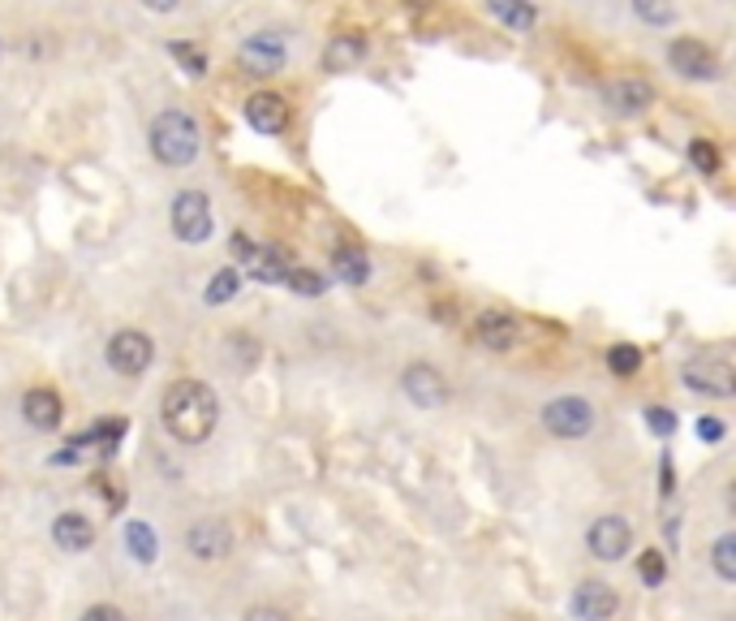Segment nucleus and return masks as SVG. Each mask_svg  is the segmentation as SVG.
<instances>
[{
  "mask_svg": "<svg viewBox=\"0 0 736 621\" xmlns=\"http://www.w3.org/2000/svg\"><path fill=\"white\" fill-rule=\"evenodd\" d=\"M697 436L715 445V440H724V423L719 418H697Z\"/></svg>",
  "mask_w": 736,
  "mask_h": 621,
  "instance_id": "nucleus-34",
  "label": "nucleus"
},
{
  "mask_svg": "<svg viewBox=\"0 0 736 621\" xmlns=\"http://www.w3.org/2000/svg\"><path fill=\"white\" fill-rule=\"evenodd\" d=\"M155 359V341L139 328H121L112 341H108V367L121 371V375H143Z\"/></svg>",
  "mask_w": 736,
  "mask_h": 621,
  "instance_id": "nucleus-5",
  "label": "nucleus"
},
{
  "mask_svg": "<svg viewBox=\"0 0 736 621\" xmlns=\"http://www.w3.org/2000/svg\"><path fill=\"white\" fill-rule=\"evenodd\" d=\"M238 290H242V272H238V268H220V272H211L202 298H207V307H220V303L238 298Z\"/></svg>",
  "mask_w": 736,
  "mask_h": 621,
  "instance_id": "nucleus-23",
  "label": "nucleus"
},
{
  "mask_svg": "<svg viewBox=\"0 0 736 621\" xmlns=\"http://www.w3.org/2000/svg\"><path fill=\"white\" fill-rule=\"evenodd\" d=\"M646 427H650L655 436H672V427H677V414L663 411V406H650V411H646Z\"/></svg>",
  "mask_w": 736,
  "mask_h": 621,
  "instance_id": "nucleus-31",
  "label": "nucleus"
},
{
  "mask_svg": "<svg viewBox=\"0 0 736 621\" xmlns=\"http://www.w3.org/2000/svg\"><path fill=\"white\" fill-rule=\"evenodd\" d=\"M233 255L242 259V268L254 276V281H263V285H285L289 263H285L281 251H272V247H254L245 233H233Z\"/></svg>",
  "mask_w": 736,
  "mask_h": 621,
  "instance_id": "nucleus-11",
  "label": "nucleus"
},
{
  "mask_svg": "<svg viewBox=\"0 0 736 621\" xmlns=\"http://www.w3.org/2000/svg\"><path fill=\"white\" fill-rule=\"evenodd\" d=\"M168 52H173V56H177V61H182V65H186L195 78H202V74H207V56H202L195 44H168Z\"/></svg>",
  "mask_w": 736,
  "mask_h": 621,
  "instance_id": "nucleus-30",
  "label": "nucleus"
},
{
  "mask_svg": "<svg viewBox=\"0 0 736 621\" xmlns=\"http://www.w3.org/2000/svg\"><path fill=\"white\" fill-rule=\"evenodd\" d=\"M634 13L646 26H668L677 18V4L672 0H634Z\"/></svg>",
  "mask_w": 736,
  "mask_h": 621,
  "instance_id": "nucleus-27",
  "label": "nucleus"
},
{
  "mask_svg": "<svg viewBox=\"0 0 736 621\" xmlns=\"http://www.w3.org/2000/svg\"><path fill=\"white\" fill-rule=\"evenodd\" d=\"M198 148H202V134H198V121L182 108H168L151 121V152L160 164L168 168H186L198 160Z\"/></svg>",
  "mask_w": 736,
  "mask_h": 621,
  "instance_id": "nucleus-2",
  "label": "nucleus"
},
{
  "mask_svg": "<svg viewBox=\"0 0 736 621\" xmlns=\"http://www.w3.org/2000/svg\"><path fill=\"white\" fill-rule=\"evenodd\" d=\"M569 609H573L578 621H612L616 609H620V600H616V591L607 582H578Z\"/></svg>",
  "mask_w": 736,
  "mask_h": 621,
  "instance_id": "nucleus-13",
  "label": "nucleus"
},
{
  "mask_svg": "<svg viewBox=\"0 0 736 621\" xmlns=\"http://www.w3.org/2000/svg\"><path fill=\"white\" fill-rule=\"evenodd\" d=\"M681 380H685L693 393H706V397H733L736 393V371H733V362L728 359H693V362H685Z\"/></svg>",
  "mask_w": 736,
  "mask_h": 621,
  "instance_id": "nucleus-9",
  "label": "nucleus"
},
{
  "mask_svg": "<svg viewBox=\"0 0 736 621\" xmlns=\"http://www.w3.org/2000/svg\"><path fill=\"white\" fill-rule=\"evenodd\" d=\"M400 389H405V397L418 411H440L443 402H448V380L440 375V367H431V362H409L405 375H400Z\"/></svg>",
  "mask_w": 736,
  "mask_h": 621,
  "instance_id": "nucleus-7",
  "label": "nucleus"
},
{
  "mask_svg": "<svg viewBox=\"0 0 736 621\" xmlns=\"http://www.w3.org/2000/svg\"><path fill=\"white\" fill-rule=\"evenodd\" d=\"M641 367V350L638 346H629V341H620V346H612L607 350V371L612 375H620V380H634Z\"/></svg>",
  "mask_w": 736,
  "mask_h": 621,
  "instance_id": "nucleus-24",
  "label": "nucleus"
},
{
  "mask_svg": "<svg viewBox=\"0 0 736 621\" xmlns=\"http://www.w3.org/2000/svg\"><path fill=\"white\" fill-rule=\"evenodd\" d=\"M52 540H56L61 553H87L96 544V522L87 514H78V510H65L52 522Z\"/></svg>",
  "mask_w": 736,
  "mask_h": 621,
  "instance_id": "nucleus-15",
  "label": "nucleus"
},
{
  "mask_svg": "<svg viewBox=\"0 0 736 621\" xmlns=\"http://www.w3.org/2000/svg\"><path fill=\"white\" fill-rule=\"evenodd\" d=\"M689 160H693L697 173H719V152H715V143H706V139H693V143H689Z\"/></svg>",
  "mask_w": 736,
  "mask_h": 621,
  "instance_id": "nucleus-28",
  "label": "nucleus"
},
{
  "mask_svg": "<svg viewBox=\"0 0 736 621\" xmlns=\"http://www.w3.org/2000/svg\"><path fill=\"white\" fill-rule=\"evenodd\" d=\"M603 96L616 112H646L655 103V87L646 78H616V83H607Z\"/></svg>",
  "mask_w": 736,
  "mask_h": 621,
  "instance_id": "nucleus-18",
  "label": "nucleus"
},
{
  "mask_svg": "<svg viewBox=\"0 0 736 621\" xmlns=\"http://www.w3.org/2000/svg\"><path fill=\"white\" fill-rule=\"evenodd\" d=\"M186 544H190L198 562H224L233 553V526L224 518H198L190 535H186Z\"/></svg>",
  "mask_w": 736,
  "mask_h": 621,
  "instance_id": "nucleus-12",
  "label": "nucleus"
},
{
  "mask_svg": "<svg viewBox=\"0 0 736 621\" xmlns=\"http://www.w3.org/2000/svg\"><path fill=\"white\" fill-rule=\"evenodd\" d=\"M22 414H26V423H31L35 432H56L61 418H65L61 393H52V389H31V393L22 397Z\"/></svg>",
  "mask_w": 736,
  "mask_h": 621,
  "instance_id": "nucleus-17",
  "label": "nucleus"
},
{
  "mask_svg": "<svg viewBox=\"0 0 736 621\" xmlns=\"http://www.w3.org/2000/svg\"><path fill=\"white\" fill-rule=\"evenodd\" d=\"M285 61H289V48H285V40L276 31H259V35H250L242 48H238V65H242L245 74H259V78L281 74Z\"/></svg>",
  "mask_w": 736,
  "mask_h": 621,
  "instance_id": "nucleus-6",
  "label": "nucleus"
},
{
  "mask_svg": "<svg viewBox=\"0 0 736 621\" xmlns=\"http://www.w3.org/2000/svg\"><path fill=\"white\" fill-rule=\"evenodd\" d=\"M586 544L598 562H620V557L629 553V544H634V526L620 514H603L590 522Z\"/></svg>",
  "mask_w": 736,
  "mask_h": 621,
  "instance_id": "nucleus-8",
  "label": "nucleus"
},
{
  "mask_svg": "<svg viewBox=\"0 0 736 621\" xmlns=\"http://www.w3.org/2000/svg\"><path fill=\"white\" fill-rule=\"evenodd\" d=\"M125 548H130V557L143 562V566H151V562L160 557V540H155V531H151L147 522H125Z\"/></svg>",
  "mask_w": 736,
  "mask_h": 621,
  "instance_id": "nucleus-22",
  "label": "nucleus"
},
{
  "mask_svg": "<svg viewBox=\"0 0 736 621\" xmlns=\"http://www.w3.org/2000/svg\"><path fill=\"white\" fill-rule=\"evenodd\" d=\"M362 56H366V40H362V35H337V40L323 48V65H328L332 74H341V69H353Z\"/></svg>",
  "mask_w": 736,
  "mask_h": 621,
  "instance_id": "nucleus-19",
  "label": "nucleus"
},
{
  "mask_svg": "<svg viewBox=\"0 0 736 621\" xmlns=\"http://www.w3.org/2000/svg\"><path fill=\"white\" fill-rule=\"evenodd\" d=\"M285 285H289L294 294H301V298H319V294L328 290V276H319L315 268H289V272H285Z\"/></svg>",
  "mask_w": 736,
  "mask_h": 621,
  "instance_id": "nucleus-25",
  "label": "nucleus"
},
{
  "mask_svg": "<svg viewBox=\"0 0 736 621\" xmlns=\"http://www.w3.org/2000/svg\"><path fill=\"white\" fill-rule=\"evenodd\" d=\"M711 566L724 582H736V535H719L711 544Z\"/></svg>",
  "mask_w": 736,
  "mask_h": 621,
  "instance_id": "nucleus-26",
  "label": "nucleus"
},
{
  "mask_svg": "<svg viewBox=\"0 0 736 621\" xmlns=\"http://www.w3.org/2000/svg\"><path fill=\"white\" fill-rule=\"evenodd\" d=\"M160 418H164L173 440L202 445L220 423V402L202 380H177L160 402Z\"/></svg>",
  "mask_w": 736,
  "mask_h": 621,
  "instance_id": "nucleus-1",
  "label": "nucleus"
},
{
  "mask_svg": "<svg viewBox=\"0 0 736 621\" xmlns=\"http://www.w3.org/2000/svg\"><path fill=\"white\" fill-rule=\"evenodd\" d=\"M638 569H641V582H646V587H659V582L668 578V566H663V553H641Z\"/></svg>",
  "mask_w": 736,
  "mask_h": 621,
  "instance_id": "nucleus-29",
  "label": "nucleus"
},
{
  "mask_svg": "<svg viewBox=\"0 0 736 621\" xmlns=\"http://www.w3.org/2000/svg\"><path fill=\"white\" fill-rule=\"evenodd\" d=\"M245 621H294L285 609H272V604H259V609H250L245 613Z\"/></svg>",
  "mask_w": 736,
  "mask_h": 621,
  "instance_id": "nucleus-33",
  "label": "nucleus"
},
{
  "mask_svg": "<svg viewBox=\"0 0 736 621\" xmlns=\"http://www.w3.org/2000/svg\"><path fill=\"white\" fill-rule=\"evenodd\" d=\"M143 4H147L151 13H173V9L182 4V0H143Z\"/></svg>",
  "mask_w": 736,
  "mask_h": 621,
  "instance_id": "nucleus-35",
  "label": "nucleus"
},
{
  "mask_svg": "<svg viewBox=\"0 0 736 621\" xmlns=\"http://www.w3.org/2000/svg\"><path fill=\"white\" fill-rule=\"evenodd\" d=\"M245 121L259 130V134H281L289 126V103L281 100L276 91H259L245 100Z\"/></svg>",
  "mask_w": 736,
  "mask_h": 621,
  "instance_id": "nucleus-16",
  "label": "nucleus"
},
{
  "mask_svg": "<svg viewBox=\"0 0 736 621\" xmlns=\"http://www.w3.org/2000/svg\"><path fill=\"white\" fill-rule=\"evenodd\" d=\"M542 427L560 440H582L594 427V406L586 397H556L542 406Z\"/></svg>",
  "mask_w": 736,
  "mask_h": 621,
  "instance_id": "nucleus-3",
  "label": "nucleus"
},
{
  "mask_svg": "<svg viewBox=\"0 0 736 621\" xmlns=\"http://www.w3.org/2000/svg\"><path fill=\"white\" fill-rule=\"evenodd\" d=\"M173 233L186 247H202L211 238V204L202 190H182L173 199Z\"/></svg>",
  "mask_w": 736,
  "mask_h": 621,
  "instance_id": "nucleus-4",
  "label": "nucleus"
},
{
  "mask_svg": "<svg viewBox=\"0 0 736 621\" xmlns=\"http://www.w3.org/2000/svg\"><path fill=\"white\" fill-rule=\"evenodd\" d=\"M83 621H130L117 604H91L87 613H83Z\"/></svg>",
  "mask_w": 736,
  "mask_h": 621,
  "instance_id": "nucleus-32",
  "label": "nucleus"
},
{
  "mask_svg": "<svg viewBox=\"0 0 736 621\" xmlns=\"http://www.w3.org/2000/svg\"><path fill=\"white\" fill-rule=\"evenodd\" d=\"M517 337H521V328H517V319L504 315V310H483V315L474 319V341H479L483 350L508 355V350L517 346Z\"/></svg>",
  "mask_w": 736,
  "mask_h": 621,
  "instance_id": "nucleus-14",
  "label": "nucleus"
},
{
  "mask_svg": "<svg viewBox=\"0 0 736 621\" xmlns=\"http://www.w3.org/2000/svg\"><path fill=\"white\" fill-rule=\"evenodd\" d=\"M487 9L504 26H513V31H530L539 22V9L530 0H487Z\"/></svg>",
  "mask_w": 736,
  "mask_h": 621,
  "instance_id": "nucleus-20",
  "label": "nucleus"
},
{
  "mask_svg": "<svg viewBox=\"0 0 736 621\" xmlns=\"http://www.w3.org/2000/svg\"><path fill=\"white\" fill-rule=\"evenodd\" d=\"M668 61H672V69L681 74V78H693V83H711V78H719V61H715V52L706 48L702 40H672L668 44Z\"/></svg>",
  "mask_w": 736,
  "mask_h": 621,
  "instance_id": "nucleus-10",
  "label": "nucleus"
},
{
  "mask_svg": "<svg viewBox=\"0 0 736 621\" xmlns=\"http://www.w3.org/2000/svg\"><path fill=\"white\" fill-rule=\"evenodd\" d=\"M332 272L341 281H349V285H366L371 281V259H366V251H358V247H341L332 255Z\"/></svg>",
  "mask_w": 736,
  "mask_h": 621,
  "instance_id": "nucleus-21",
  "label": "nucleus"
}]
</instances>
